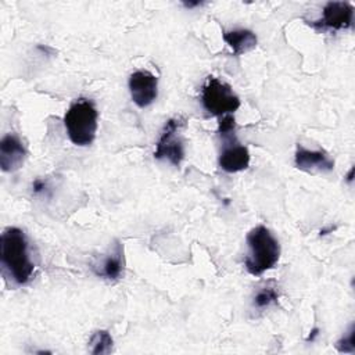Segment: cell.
I'll return each instance as SVG.
<instances>
[{"mask_svg":"<svg viewBox=\"0 0 355 355\" xmlns=\"http://www.w3.org/2000/svg\"><path fill=\"white\" fill-rule=\"evenodd\" d=\"M0 263L3 275L15 286H25L33 276L35 262L25 232L17 226L3 230L0 239Z\"/></svg>","mask_w":355,"mask_h":355,"instance_id":"obj_1","label":"cell"},{"mask_svg":"<svg viewBox=\"0 0 355 355\" xmlns=\"http://www.w3.org/2000/svg\"><path fill=\"white\" fill-rule=\"evenodd\" d=\"M247 255L244 266L252 276H261L273 269L280 259L282 248L275 234L263 225L252 227L245 237Z\"/></svg>","mask_w":355,"mask_h":355,"instance_id":"obj_2","label":"cell"},{"mask_svg":"<svg viewBox=\"0 0 355 355\" xmlns=\"http://www.w3.org/2000/svg\"><path fill=\"white\" fill-rule=\"evenodd\" d=\"M64 126L68 139L79 147L90 146L98 128V111L89 98H76L64 114Z\"/></svg>","mask_w":355,"mask_h":355,"instance_id":"obj_3","label":"cell"},{"mask_svg":"<svg viewBox=\"0 0 355 355\" xmlns=\"http://www.w3.org/2000/svg\"><path fill=\"white\" fill-rule=\"evenodd\" d=\"M220 139V151L218 155V165L226 173H236L245 171L250 166V151L241 144L236 136V119L233 114L218 118V130Z\"/></svg>","mask_w":355,"mask_h":355,"instance_id":"obj_4","label":"cell"},{"mask_svg":"<svg viewBox=\"0 0 355 355\" xmlns=\"http://www.w3.org/2000/svg\"><path fill=\"white\" fill-rule=\"evenodd\" d=\"M201 104L204 110L214 116H223L234 114L240 108V97L233 92L230 85L215 78L208 76L201 89Z\"/></svg>","mask_w":355,"mask_h":355,"instance_id":"obj_5","label":"cell"},{"mask_svg":"<svg viewBox=\"0 0 355 355\" xmlns=\"http://www.w3.org/2000/svg\"><path fill=\"white\" fill-rule=\"evenodd\" d=\"M186 125V118L173 116L168 119L159 133V137L155 143L154 158L159 161H168L173 166H180L184 159V141L180 135V130Z\"/></svg>","mask_w":355,"mask_h":355,"instance_id":"obj_6","label":"cell"},{"mask_svg":"<svg viewBox=\"0 0 355 355\" xmlns=\"http://www.w3.org/2000/svg\"><path fill=\"white\" fill-rule=\"evenodd\" d=\"M354 22V6L347 1H329L318 19L308 24L316 31H343L349 29Z\"/></svg>","mask_w":355,"mask_h":355,"instance_id":"obj_7","label":"cell"},{"mask_svg":"<svg viewBox=\"0 0 355 355\" xmlns=\"http://www.w3.org/2000/svg\"><path fill=\"white\" fill-rule=\"evenodd\" d=\"M128 87L132 101L139 108L151 105L158 97V78L147 69H137L129 75Z\"/></svg>","mask_w":355,"mask_h":355,"instance_id":"obj_8","label":"cell"},{"mask_svg":"<svg viewBox=\"0 0 355 355\" xmlns=\"http://www.w3.org/2000/svg\"><path fill=\"white\" fill-rule=\"evenodd\" d=\"M294 165L297 169L311 175L329 173L334 169V159L322 148L309 150L298 144L294 154Z\"/></svg>","mask_w":355,"mask_h":355,"instance_id":"obj_9","label":"cell"},{"mask_svg":"<svg viewBox=\"0 0 355 355\" xmlns=\"http://www.w3.org/2000/svg\"><path fill=\"white\" fill-rule=\"evenodd\" d=\"M93 273L101 279L115 282L122 277L125 268V257H123V244L119 240H115L112 247H110L108 252L101 257L98 261L90 265Z\"/></svg>","mask_w":355,"mask_h":355,"instance_id":"obj_10","label":"cell"},{"mask_svg":"<svg viewBox=\"0 0 355 355\" xmlns=\"http://www.w3.org/2000/svg\"><path fill=\"white\" fill-rule=\"evenodd\" d=\"M26 147L15 133H7L0 140V166L3 172H15L22 168L26 158Z\"/></svg>","mask_w":355,"mask_h":355,"instance_id":"obj_11","label":"cell"},{"mask_svg":"<svg viewBox=\"0 0 355 355\" xmlns=\"http://www.w3.org/2000/svg\"><path fill=\"white\" fill-rule=\"evenodd\" d=\"M225 43L230 47L233 55H241L254 50L258 44L257 35L245 28H237L232 31H225L222 33Z\"/></svg>","mask_w":355,"mask_h":355,"instance_id":"obj_12","label":"cell"},{"mask_svg":"<svg viewBox=\"0 0 355 355\" xmlns=\"http://www.w3.org/2000/svg\"><path fill=\"white\" fill-rule=\"evenodd\" d=\"M279 301V290L275 284H265L262 287H259L255 294L252 295V309L258 311V312H263L266 309H269L270 306L276 305Z\"/></svg>","mask_w":355,"mask_h":355,"instance_id":"obj_13","label":"cell"},{"mask_svg":"<svg viewBox=\"0 0 355 355\" xmlns=\"http://www.w3.org/2000/svg\"><path fill=\"white\" fill-rule=\"evenodd\" d=\"M112 347H114V338L108 330L94 331L87 343V349L93 355L110 354L112 352Z\"/></svg>","mask_w":355,"mask_h":355,"instance_id":"obj_14","label":"cell"},{"mask_svg":"<svg viewBox=\"0 0 355 355\" xmlns=\"http://www.w3.org/2000/svg\"><path fill=\"white\" fill-rule=\"evenodd\" d=\"M336 349L344 354L355 352V326L351 324L348 331L336 343Z\"/></svg>","mask_w":355,"mask_h":355,"instance_id":"obj_15","label":"cell"},{"mask_svg":"<svg viewBox=\"0 0 355 355\" xmlns=\"http://www.w3.org/2000/svg\"><path fill=\"white\" fill-rule=\"evenodd\" d=\"M32 191L33 194H46L49 191V184L44 179H40V178H36L33 182H32Z\"/></svg>","mask_w":355,"mask_h":355,"instance_id":"obj_16","label":"cell"},{"mask_svg":"<svg viewBox=\"0 0 355 355\" xmlns=\"http://www.w3.org/2000/svg\"><path fill=\"white\" fill-rule=\"evenodd\" d=\"M186 8H194V7H200L202 4V1H183L182 3Z\"/></svg>","mask_w":355,"mask_h":355,"instance_id":"obj_17","label":"cell"},{"mask_svg":"<svg viewBox=\"0 0 355 355\" xmlns=\"http://www.w3.org/2000/svg\"><path fill=\"white\" fill-rule=\"evenodd\" d=\"M318 334H319V329H313V330L311 331V334L306 337V341H313Z\"/></svg>","mask_w":355,"mask_h":355,"instance_id":"obj_18","label":"cell"}]
</instances>
